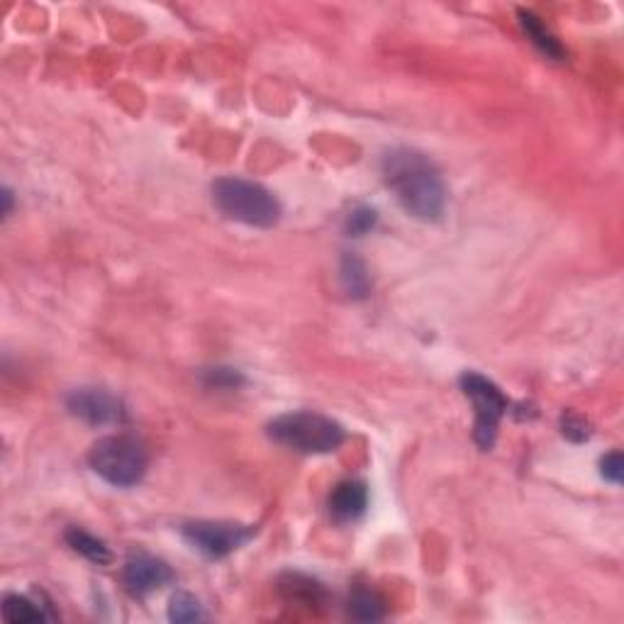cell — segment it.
I'll use <instances>...</instances> for the list:
<instances>
[{
    "label": "cell",
    "instance_id": "cell-1",
    "mask_svg": "<svg viewBox=\"0 0 624 624\" xmlns=\"http://www.w3.org/2000/svg\"><path fill=\"white\" fill-rule=\"evenodd\" d=\"M383 178L408 215L434 222L444 215L447 188L440 171L424 154L401 147L383 156Z\"/></svg>",
    "mask_w": 624,
    "mask_h": 624
},
{
    "label": "cell",
    "instance_id": "cell-2",
    "mask_svg": "<svg viewBox=\"0 0 624 624\" xmlns=\"http://www.w3.org/2000/svg\"><path fill=\"white\" fill-rule=\"evenodd\" d=\"M213 201L222 215L249 227H273L280 220V203L269 188L247 178L222 176L213 184Z\"/></svg>",
    "mask_w": 624,
    "mask_h": 624
},
{
    "label": "cell",
    "instance_id": "cell-3",
    "mask_svg": "<svg viewBox=\"0 0 624 624\" xmlns=\"http://www.w3.org/2000/svg\"><path fill=\"white\" fill-rule=\"evenodd\" d=\"M269 437L298 454H329L345 441V430L317 412H288L269 424Z\"/></svg>",
    "mask_w": 624,
    "mask_h": 624
},
{
    "label": "cell",
    "instance_id": "cell-4",
    "mask_svg": "<svg viewBox=\"0 0 624 624\" xmlns=\"http://www.w3.org/2000/svg\"><path fill=\"white\" fill-rule=\"evenodd\" d=\"M90 468L115 488H132L145 478L149 457L145 444L129 434H110L93 444L89 454Z\"/></svg>",
    "mask_w": 624,
    "mask_h": 624
},
{
    "label": "cell",
    "instance_id": "cell-5",
    "mask_svg": "<svg viewBox=\"0 0 624 624\" xmlns=\"http://www.w3.org/2000/svg\"><path fill=\"white\" fill-rule=\"evenodd\" d=\"M461 388H464L466 398H471L473 408H476L473 440L480 449H490L496 444L497 424L507 412V398L493 381L480 376V373H473V371L461 376Z\"/></svg>",
    "mask_w": 624,
    "mask_h": 624
},
{
    "label": "cell",
    "instance_id": "cell-6",
    "mask_svg": "<svg viewBox=\"0 0 624 624\" xmlns=\"http://www.w3.org/2000/svg\"><path fill=\"white\" fill-rule=\"evenodd\" d=\"M185 542L208 559H224L249 542L251 529L234 522H191L184 527Z\"/></svg>",
    "mask_w": 624,
    "mask_h": 624
},
{
    "label": "cell",
    "instance_id": "cell-7",
    "mask_svg": "<svg viewBox=\"0 0 624 624\" xmlns=\"http://www.w3.org/2000/svg\"><path fill=\"white\" fill-rule=\"evenodd\" d=\"M66 410L89 424H115L125 417L120 398L103 388H76L66 395Z\"/></svg>",
    "mask_w": 624,
    "mask_h": 624
},
{
    "label": "cell",
    "instance_id": "cell-8",
    "mask_svg": "<svg viewBox=\"0 0 624 624\" xmlns=\"http://www.w3.org/2000/svg\"><path fill=\"white\" fill-rule=\"evenodd\" d=\"M174 578L171 569L166 563L154 556H132V559L125 563V571H122V581H125V588H128L132 595L137 598H145L149 592L159 591L164 585Z\"/></svg>",
    "mask_w": 624,
    "mask_h": 624
},
{
    "label": "cell",
    "instance_id": "cell-9",
    "mask_svg": "<svg viewBox=\"0 0 624 624\" xmlns=\"http://www.w3.org/2000/svg\"><path fill=\"white\" fill-rule=\"evenodd\" d=\"M368 507V490L361 480H345L329 496V513L339 522L359 520Z\"/></svg>",
    "mask_w": 624,
    "mask_h": 624
},
{
    "label": "cell",
    "instance_id": "cell-10",
    "mask_svg": "<svg viewBox=\"0 0 624 624\" xmlns=\"http://www.w3.org/2000/svg\"><path fill=\"white\" fill-rule=\"evenodd\" d=\"M66 542H69V546H71L73 552L80 553L83 559H89L90 563H96V566L110 563L112 553H110V549L105 546V542L96 539V536L89 534V532H83V529H79V527L69 529V532H66Z\"/></svg>",
    "mask_w": 624,
    "mask_h": 624
},
{
    "label": "cell",
    "instance_id": "cell-11",
    "mask_svg": "<svg viewBox=\"0 0 624 624\" xmlns=\"http://www.w3.org/2000/svg\"><path fill=\"white\" fill-rule=\"evenodd\" d=\"M520 23H522V27H525V33H527L529 40L534 42L536 47L542 49L546 56H552V59H561V56H563V49H561L559 40H556V37L546 30V24L542 23L534 13L520 10Z\"/></svg>",
    "mask_w": 624,
    "mask_h": 624
},
{
    "label": "cell",
    "instance_id": "cell-12",
    "mask_svg": "<svg viewBox=\"0 0 624 624\" xmlns=\"http://www.w3.org/2000/svg\"><path fill=\"white\" fill-rule=\"evenodd\" d=\"M342 283L349 296L354 298H366L368 290H371V279H368V271L364 261L354 254H345L342 259Z\"/></svg>",
    "mask_w": 624,
    "mask_h": 624
},
{
    "label": "cell",
    "instance_id": "cell-13",
    "mask_svg": "<svg viewBox=\"0 0 624 624\" xmlns=\"http://www.w3.org/2000/svg\"><path fill=\"white\" fill-rule=\"evenodd\" d=\"M349 615L359 622H376L383 617V600L373 591H354L349 598Z\"/></svg>",
    "mask_w": 624,
    "mask_h": 624
},
{
    "label": "cell",
    "instance_id": "cell-14",
    "mask_svg": "<svg viewBox=\"0 0 624 624\" xmlns=\"http://www.w3.org/2000/svg\"><path fill=\"white\" fill-rule=\"evenodd\" d=\"M3 617L13 624L42 622V619H47L44 610H42L40 605H34L33 600L23 598V595H8V598L3 600Z\"/></svg>",
    "mask_w": 624,
    "mask_h": 624
},
{
    "label": "cell",
    "instance_id": "cell-15",
    "mask_svg": "<svg viewBox=\"0 0 624 624\" xmlns=\"http://www.w3.org/2000/svg\"><path fill=\"white\" fill-rule=\"evenodd\" d=\"M168 617L174 622H195V619H203L201 602L195 600L191 592H176L171 598V605H168Z\"/></svg>",
    "mask_w": 624,
    "mask_h": 624
},
{
    "label": "cell",
    "instance_id": "cell-16",
    "mask_svg": "<svg viewBox=\"0 0 624 624\" xmlns=\"http://www.w3.org/2000/svg\"><path fill=\"white\" fill-rule=\"evenodd\" d=\"M376 210L361 205V208L352 210L349 217H346V234H349V237H364V234L371 232V230L376 227Z\"/></svg>",
    "mask_w": 624,
    "mask_h": 624
},
{
    "label": "cell",
    "instance_id": "cell-17",
    "mask_svg": "<svg viewBox=\"0 0 624 624\" xmlns=\"http://www.w3.org/2000/svg\"><path fill=\"white\" fill-rule=\"evenodd\" d=\"M205 383L215 385V388H237V385L244 383V378L232 368H208Z\"/></svg>",
    "mask_w": 624,
    "mask_h": 624
},
{
    "label": "cell",
    "instance_id": "cell-18",
    "mask_svg": "<svg viewBox=\"0 0 624 624\" xmlns=\"http://www.w3.org/2000/svg\"><path fill=\"white\" fill-rule=\"evenodd\" d=\"M622 454L619 451H612L600 461V473L602 478L610 480V483H622Z\"/></svg>",
    "mask_w": 624,
    "mask_h": 624
},
{
    "label": "cell",
    "instance_id": "cell-19",
    "mask_svg": "<svg viewBox=\"0 0 624 624\" xmlns=\"http://www.w3.org/2000/svg\"><path fill=\"white\" fill-rule=\"evenodd\" d=\"M563 434L571 437L573 441H583V440H588V427H585V422L581 420V417L569 415V417H563Z\"/></svg>",
    "mask_w": 624,
    "mask_h": 624
},
{
    "label": "cell",
    "instance_id": "cell-20",
    "mask_svg": "<svg viewBox=\"0 0 624 624\" xmlns=\"http://www.w3.org/2000/svg\"><path fill=\"white\" fill-rule=\"evenodd\" d=\"M10 210H13V193L5 188V191H3V215L8 217Z\"/></svg>",
    "mask_w": 624,
    "mask_h": 624
}]
</instances>
